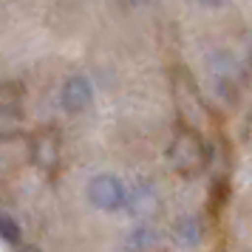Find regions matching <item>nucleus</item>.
<instances>
[{
	"label": "nucleus",
	"mask_w": 252,
	"mask_h": 252,
	"mask_svg": "<svg viewBox=\"0 0 252 252\" xmlns=\"http://www.w3.org/2000/svg\"><path fill=\"white\" fill-rule=\"evenodd\" d=\"M167 159H170L173 170L179 173H195L204 164V148L195 133H176L167 148Z\"/></svg>",
	"instance_id": "obj_2"
},
{
	"label": "nucleus",
	"mask_w": 252,
	"mask_h": 252,
	"mask_svg": "<svg viewBox=\"0 0 252 252\" xmlns=\"http://www.w3.org/2000/svg\"><path fill=\"white\" fill-rule=\"evenodd\" d=\"M127 250L130 252H159L161 235L153 227H136L127 235Z\"/></svg>",
	"instance_id": "obj_6"
},
{
	"label": "nucleus",
	"mask_w": 252,
	"mask_h": 252,
	"mask_svg": "<svg viewBox=\"0 0 252 252\" xmlns=\"http://www.w3.org/2000/svg\"><path fill=\"white\" fill-rule=\"evenodd\" d=\"M23 102V85L20 82H0V114H14L17 105Z\"/></svg>",
	"instance_id": "obj_8"
},
{
	"label": "nucleus",
	"mask_w": 252,
	"mask_h": 252,
	"mask_svg": "<svg viewBox=\"0 0 252 252\" xmlns=\"http://www.w3.org/2000/svg\"><path fill=\"white\" fill-rule=\"evenodd\" d=\"M88 201H91L96 210L116 213V210L127 207V190L116 176L102 173V176H94L91 184H88Z\"/></svg>",
	"instance_id": "obj_1"
},
{
	"label": "nucleus",
	"mask_w": 252,
	"mask_h": 252,
	"mask_svg": "<svg viewBox=\"0 0 252 252\" xmlns=\"http://www.w3.org/2000/svg\"><path fill=\"white\" fill-rule=\"evenodd\" d=\"M127 213L136 218H148L159 213V193L148 182H139L133 190H127Z\"/></svg>",
	"instance_id": "obj_4"
},
{
	"label": "nucleus",
	"mask_w": 252,
	"mask_h": 252,
	"mask_svg": "<svg viewBox=\"0 0 252 252\" xmlns=\"http://www.w3.org/2000/svg\"><path fill=\"white\" fill-rule=\"evenodd\" d=\"M91 96H94L91 82L85 80V77H80V74L68 77V80L63 82V88H60V105H63L68 114H80V111H85L88 102H91Z\"/></svg>",
	"instance_id": "obj_3"
},
{
	"label": "nucleus",
	"mask_w": 252,
	"mask_h": 252,
	"mask_svg": "<svg viewBox=\"0 0 252 252\" xmlns=\"http://www.w3.org/2000/svg\"><path fill=\"white\" fill-rule=\"evenodd\" d=\"M32 159H34V164L40 167V170L51 173L54 167H57V161H60L57 139L51 136V133H37V136L32 139Z\"/></svg>",
	"instance_id": "obj_5"
},
{
	"label": "nucleus",
	"mask_w": 252,
	"mask_h": 252,
	"mask_svg": "<svg viewBox=\"0 0 252 252\" xmlns=\"http://www.w3.org/2000/svg\"><path fill=\"white\" fill-rule=\"evenodd\" d=\"M20 252H37L34 247H20Z\"/></svg>",
	"instance_id": "obj_10"
},
{
	"label": "nucleus",
	"mask_w": 252,
	"mask_h": 252,
	"mask_svg": "<svg viewBox=\"0 0 252 252\" xmlns=\"http://www.w3.org/2000/svg\"><path fill=\"white\" fill-rule=\"evenodd\" d=\"M0 238L6 244H20V224L12 216H6L3 210H0Z\"/></svg>",
	"instance_id": "obj_9"
},
{
	"label": "nucleus",
	"mask_w": 252,
	"mask_h": 252,
	"mask_svg": "<svg viewBox=\"0 0 252 252\" xmlns=\"http://www.w3.org/2000/svg\"><path fill=\"white\" fill-rule=\"evenodd\" d=\"M201 221L195 216H184L179 218L176 224H173V235H176V241L179 244H187V247H193V244H198L201 241Z\"/></svg>",
	"instance_id": "obj_7"
}]
</instances>
